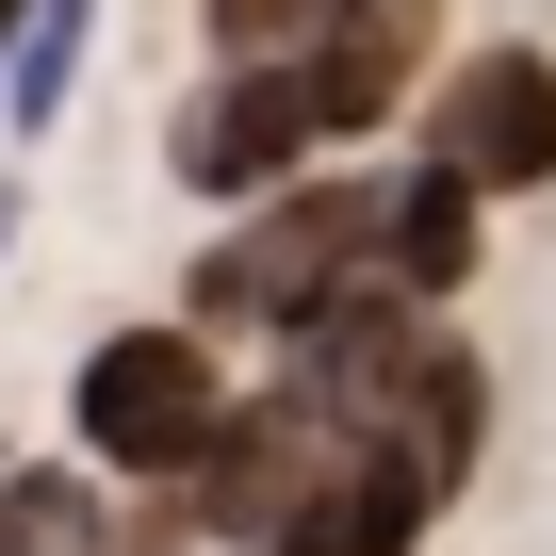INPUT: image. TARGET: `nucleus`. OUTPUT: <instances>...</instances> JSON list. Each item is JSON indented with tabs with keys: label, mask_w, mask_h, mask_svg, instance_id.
I'll return each instance as SVG.
<instances>
[{
	"label": "nucleus",
	"mask_w": 556,
	"mask_h": 556,
	"mask_svg": "<svg viewBox=\"0 0 556 556\" xmlns=\"http://www.w3.org/2000/svg\"><path fill=\"white\" fill-rule=\"evenodd\" d=\"M377 262V180H278V197H245V229L197 262V328L229 344V328H295L312 295H344V278Z\"/></svg>",
	"instance_id": "f257e3e1"
},
{
	"label": "nucleus",
	"mask_w": 556,
	"mask_h": 556,
	"mask_svg": "<svg viewBox=\"0 0 556 556\" xmlns=\"http://www.w3.org/2000/svg\"><path fill=\"white\" fill-rule=\"evenodd\" d=\"M83 458H115V475H197L213 458V426H229V377H213V328L197 312H164V328H99L83 344Z\"/></svg>",
	"instance_id": "f03ea898"
},
{
	"label": "nucleus",
	"mask_w": 556,
	"mask_h": 556,
	"mask_svg": "<svg viewBox=\"0 0 556 556\" xmlns=\"http://www.w3.org/2000/svg\"><path fill=\"white\" fill-rule=\"evenodd\" d=\"M312 148H344L328 131V83H312V50H278V66H229L213 99H180V131H164V164H180V197H278V180H312Z\"/></svg>",
	"instance_id": "7ed1b4c3"
},
{
	"label": "nucleus",
	"mask_w": 556,
	"mask_h": 556,
	"mask_svg": "<svg viewBox=\"0 0 556 556\" xmlns=\"http://www.w3.org/2000/svg\"><path fill=\"white\" fill-rule=\"evenodd\" d=\"M426 148L475 197H540L556 180V50H458L426 83Z\"/></svg>",
	"instance_id": "20e7f679"
},
{
	"label": "nucleus",
	"mask_w": 556,
	"mask_h": 556,
	"mask_svg": "<svg viewBox=\"0 0 556 556\" xmlns=\"http://www.w3.org/2000/svg\"><path fill=\"white\" fill-rule=\"evenodd\" d=\"M475 262H491V197H475V180H458L442 148H409V164L377 180V278L442 312V295H458Z\"/></svg>",
	"instance_id": "39448f33"
},
{
	"label": "nucleus",
	"mask_w": 556,
	"mask_h": 556,
	"mask_svg": "<svg viewBox=\"0 0 556 556\" xmlns=\"http://www.w3.org/2000/svg\"><path fill=\"white\" fill-rule=\"evenodd\" d=\"M426 523H442L426 458H409V442H344V475H328V491H312L295 523H278L262 556H409Z\"/></svg>",
	"instance_id": "423d86ee"
},
{
	"label": "nucleus",
	"mask_w": 556,
	"mask_h": 556,
	"mask_svg": "<svg viewBox=\"0 0 556 556\" xmlns=\"http://www.w3.org/2000/svg\"><path fill=\"white\" fill-rule=\"evenodd\" d=\"M426 66V0H328V34H312V83H328V131H377Z\"/></svg>",
	"instance_id": "0eeeda50"
},
{
	"label": "nucleus",
	"mask_w": 556,
	"mask_h": 556,
	"mask_svg": "<svg viewBox=\"0 0 556 556\" xmlns=\"http://www.w3.org/2000/svg\"><path fill=\"white\" fill-rule=\"evenodd\" d=\"M393 442L426 458V491H458V475L491 458V361H475L458 328L426 344V377H409V409H393Z\"/></svg>",
	"instance_id": "6e6552de"
},
{
	"label": "nucleus",
	"mask_w": 556,
	"mask_h": 556,
	"mask_svg": "<svg viewBox=\"0 0 556 556\" xmlns=\"http://www.w3.org/2000/svg\"><path fill=\"white\" fill-rule=\"evenodd\" d=\"M0 556H115V507L66 458H34V475H0Z\"/></svg>",
	"instance_id": "1a4fd4ad"
},
{
	"label": "nucleus",
	"mask_w": 556,
	"mask_h": 556,
	"mask_svg": "<svg viewBox=\"0 0 556 556\" xmlns=\"http://www.w3.org/2000/svg\"><path fill=\"white\" fill-rule=\"evenodd\" d=\"M83 17H99V0H34V17H17V50H0V115H17V131L66 115V83H83Z\"/></svg>",
	"instance_id": "9d476101"
},
{
	"label": "nucleus",
	"mask_w": 556,
	"mask_h": 556,
	"mask_svg": "<svg viewBox=\"0 0 556 556\" xmlns=\"http://www.w3.org/2000/svg\"><path fill=\"white\" fill-rule=\"evenodd\" d=\"M197 17H213V66H278L328 34V0H197Z\"/></svg>",
	"instance_id": "9b49d317"
},
{
	"label": "nucleus",
	"mask_w": 556,
	"mask_h": 556,
	"mask_svg": "<svg viewBox=\"0 0 556 556\" xmlns=\"http://www.w3.org/2000/svg\"><path fill=\"white\" fill-rule=\"evenodd\" d=\"M0 245H17V197H0Z\"/></svg>",
	"instance_id": "f8f14e48"
}]
</instances>
